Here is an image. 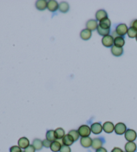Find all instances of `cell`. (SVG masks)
Segmentation results:
<instances>
[{
  "label": "cell",
  "instance_id": "obj_20",
  "mask_svg": "<svg viewBox=\"0 0 137 152\" xmlns=\"http://www.w3.org/2000/svg\"><path fill=\"white\" fill-rule=\"evenodd\" d=\"M123 48H120V47L113 46L111 48L112 54L116 57H119L120 56H122L123 54Z\"/></svg>",
  "mask_w": 137,
  "mask_h": 152
},
{
  "label": "cell",
  "instance_id": "obj_12",
  "mask_svg": "<svg viewBox=\"0 0 137 152\" xmlns=\"http://www.w3.org/2000/svg\"><path fill=\"white\" fill-rule=\"evenodd\" d=\"M80 36V38L82 39L83 40L87 41L90 40V38L92 37V32L90 30H88L87 28L84 29V30L81 31Z\"/></svg>",
  "mask_w": 137,
  "mask_h": 152
},
{
  "label": "cell",
  "instance_id": "obj_19",
  "mask_svg": "<svg viewBox=\"0 0 137 152\" xmlns=\"http://www.w3.org/2000/svg\"><path fill=\"white\" fill-rule=\"evenodd\" d=\"M125 44V39L122 36H117L114 38V46L122 48Z\"/></svg>",
  "mask_w": 137,
  "mask_h": 152
},
{
  "label": "cell",
  "instance_id": "obj_27",
  "mask_svg": "<svg viewBox=\"0 0 137 152\" xmlns=\"http://www.w3.org/2000/svg\"><path fill=\"white\" fill-rule=\"evenodd\" d=\"M97 32L99 34V35L104 36H106L109 35V34L110 32V29H109V30H106V29H102L101 27H98L97 28Z\"/></svg>",
  "mask_w": 137,
  "mask_h": 152
},
{
  "label": "cell",
  "instance_id": "obj_30",
  "mask_svg": "<svg viewBox=\"0 0 137 152\" xmlns=\"http://www.w3.org/2000/svg\"><path fill=\"white\" fill-rule=\"evenodd\" d=\"M60 152H71V149L70 146L66 145H62V148L60 149Z\"/></svg>",
  "mask_w": 137,
  "mask_h": 152
},
{
  "label": "cell",
  "instance_id": "obj_15",
  "mask_svg": "<svg viewBox=\"0 0 137 152\" xmlns=\"http://www.w3.org/2000/svg\"><path fill=\"white\" fill-rule=\"evenodd\" d=\"M62 143L64 145H66V146H70L72 145L73 143L74 142V139L72 138V136L69 134L65 135L64 137L62 138Z\"/></svg>",
  "mask_w": 137,
  "mask_h": 152
},
{
  "label": "cell",
  "instance_id": "obj_11",
  "mask_svg": "<svg viewBox=\"0 0 137 152\" xmlns=\"http://www.w3.org/2000/svg\"><path fill=\"white\" fill-rule=\"evenodd\" d=\"M95 16H96V20L101 22V21L103 20L104 19H106V18H108V14H107V12L105 11V10H99L96 12Z\"/></svg>",
  "mask_w": 137,
  "mask_h": 152
},
{
  "label": "cell",
  "instance_id": "obj_14",
  "mask_svg": "<svg viewBox=\"0 0 137 152\" xmlns=\"http://www.w3.org/2000/svg\"><path fill=\"white\" fill-rule=\"evenodd\" d=\"M47 6H48V1L46 0H38L36 2V8L40 11L47 9Z\"/></svg>",
  "mask_w": 137,
  "mask_h": 152
},
{
  "label": "cell",
  "instance_id": "obj_16",
  "mask_svg": "<svg viewBox=\"0 0 137 152\" xmlns=\"http://www.w3.org/2000/svg\"><path fill=\"white\" fill-rule=\"evenodd\" d=\"M98 26L102 29L109 30V29L110 28V26H111V22H110L109 18H106V19H104L103 20L99 22Z\"/></svg>",
  "mask_w": 137,
  "mask_h": 152
},
{
  "label": "cell",
  "instance_id": "obj_8",
  "mask_svg": "<svg viewBox=\"0 0 137 152\" xmlns=\"http://www.w3.org/2000/svg\"><path fill=\"white\" fill-rule=\"evenodd\" d=\"M103 130L105 133H111L114 131V125L110 121H106L102 125Z\"/></svg>",
  "mask_w": 137,
  "mask_h": 152
},
{
  "label": "cell",
  "instance_id": "obj_2",
  "mask_svg": "<svg viewBox=\"0 0 137 152\" xmlns=\"http://www.w3.org/2000/svg\"><path fill=\"white\" fill-rule=\"evenodd\" d=\"M125 137L126 140L129 142H134V141H135L137 137L136 132L133 129H128L126 130L125 133Z\"/></svg>",
  "mask_w": 137,
  "mask_h": 152
},
{
  "label": "cell",
  "instance_id": "obj_4",
  "mask_svg": "<svg viewBox=\"0 0 137 152\" xmlns=\"http://www.w3.org/2000/svg\"><path fill=\"white\" fill-rule=\"evenodd\" d=\"M128 27L125 23H120L116 28V33L119 36H124L127 34Z\"/></svg>",
  "mask_w": 137,
  "mask_h": 152
},
{
  "label": "cell",
  "instance_id": "obj_36",
  "mask_svg": "<svg viewBox=\"0 0 137 152\" xmlns=\"http://www.w3.org/2000/svg\"><path fill=\"white\" fill-rule=\"evenodd\" d=\"M136 41H137V35H136Z\"/></svg>",
  "mask_w": 137,
  "mask_h": 152
},
{
  "label": "cell",
  "instance_id": "obj_23",
  "mask_svg": "<svg viewBox=\"0 0 137 152\" xmlns=\"http://www.w3.org/2000/svg\"><path fill=\"white\" fill-rule=\"evenodd\" d=\"M54 132H55V135H56V140H61V139L62 140V138L65 136L64 130L61 127L57 128Z\"/></svg>",
  "mask_w": 137,
  "mask_h": 152
},
{
  "label": "cell",
  "instance_id": "obj_13",
  "mask_svg": "<svg viewBox=\"0 0 137 152\" xmlns=\"http://www.w3.org/2000/svg\"><path fill=\"white\" fill-rule=\"evenodd\" d=\"M29 145H30V141H29L27 137H21L20 140H18V146H19L21 149H25L27 148Z\"/></svg>",
  "mask_w": 137,
  "mask_h": 152
},
{
  "label": "cell",
  "instance_id": "obj_28",
  "mask_svg": "<svg viewBox=\"0 0 137 152\" xmlns=\"http://www.w3.org/2000/svg\"><path fill=\"white\" fill-rule=\"evenodd\" d=\"M68 134L72 136L74 141H77L79 139V137H80V135H79V133L78 132V130H71L70 131L69 133H68Z\"/></svg>",
  "mask_w": 137,
  "mask_h": 152
},
{
  "label": "cell",
  "instance_id": "obj_7",
  "mask_svg": "<svg viewBox=\"0 0 137 152\" xmlns=\"http://www.w3.org/2000/svg\"><path fill=\"white\" fill-rule=\"evenodd\" d=\"M86 28L88 30L92 31H94L97 30L98 27V24L97 21L95 20H89L88 22H86Z\"/></svg>",
  "mask_w": 137,
  "mask_h": 152
},
{
  "label": "cell",
  "instance_id": "obj_10",
  "mask_svg": "<svg viewBox=\"0 0 137 152\" xmlns=\"http://www.w3.org/2000/svg\"><path fill=\"white\" fill-rule=\"evenodd\" d=\"M59 4L55 0H50V1H48V6H47V8L52 12H56L57 10H58Z\"/></svg>",
  "mask_w": 137,
  "mask_h": 152
},
{
  "label": "cell",
  "instance_id": "obj_34",
  "mask_svg": "<svg viewBox=\"0 0 137 152\" xmlns=\"http://www.w3.org/2000/svg\"><path fill=\"white\" fill-rule=\"evenodd\" d=\"M111 152H125L122 151V149H121L119 148H114L112 149Z\"/></svg>",
  "mask_w": 137,
  "mask_h": 152
},
{
  "label": "cell",
  "instance_id": "obj_33",
  "mask_svg": "<svg viewBox=\"0 0 137 152\" xmlns=\"http://www.w3.org/2000/svg\"><path fill=\"white\" fill-rule=\"evenodd\" d=\"M131 27H133V28L135 29V30H137V19L134 20L131 23Z\"/></svg>",
  "mask_w": 137,
  "mask_h": 152
},
{
  "label": "cell",
  "instance_id": "obj_5",
  "mask_svg": "<svg viewBox=\"0 0 137 152\" xmlns=\"http://www.w3.org/2000/svg\"><path fill=\"white\" fill-rule=\"evenodd\" d=\"M126 126L123 123H118L114 126V132L117 135H123L126 132Z\"/></svg>",
  "mask_w": 137,
  "mask_h": 152
},
{
  "label": "cell",
  "instance_id": "obj_25",
  "mask_svg": "<svg viewBox=\"0 0 137 152\" xmlns=\"http://www.w3.org/2000/svg\"><path fill=\"white\" fill-rule=\"evenodd\" d=\"M32 145L36 149V150H40L43 147V143H42V141L39 139H35L33 141Z\"/></svg>",
  "mask_w": 137,
  "mask_h": 152
},
{
  "label": "cell",
  "instance_id": "obj_31",
  "mask_svg": "<svg viewBox=\"0 0 137 152\" xmlns=\"http://www.w3.org/2000/svg\"><path fill=\"white\" fill-rule=\"evenodd\" d=\"M42 143H43V146L44 147H45V148H50V145H51L52 142H51V141H50L49 140H46H46H44L42 141Z\"/></svg>",
  "mask_w": 137,
  "mask_h": 152
},
{
  "label": "cell",
  "instance_id": "obj_32",
  "mask_svg": "<svg viewBox=\"0 0 137 152\" xmlns=\"http://www.w3.org/2000/svg\"><path fill=\"white\" fill-rule=\"evenodd\" d=\"M36 149L32 145H30L27 148L24 149V152H35Z\"/></svg>",
  "mask_w": 137,
  "mask_h": 152
},
{
  "label": "cell",
  "instance_id": "obj_18",
  "mask_svg": "<svg viewBox=\"0 0 137 152\" xmlns=\"http://www.w3.org/2000/svg\"><path fill=\"white\" fill-rule=\"evenodd\" d=\"M103 145V141L101 138H94L93 140V144H92V148L94 149H98L102 148Z\"/></svg>",
  "mask_w": 137,
  "mask_h": 152
},
{
  "label": "cell",
  "instance_id": "obj_29",
  "mask_svg": "<svg viewBox=\"0 0 137 152\" xmlns=\"http://www.w3.org/2000/svg\"><path fill=\"white\" fill-rule=\"evenodd\" d=\"M9 152H22V150L19 146L14 145L10 148Z\"/></svg>",
  "mask_w": 137,
  "mask_h": 152
},
{
  "label": "cell",
  "instance_id": "obj_1",
  "mask_svg": "<svg viewBox=\"0 0 137 152\" xmlns=\"http://www.w3.org/2000/svg\"><path fill=\"white\" fill-rule=\"evenodd\" d=\"M78 132L79 133L80 136L82 137H89L91 133V129L88 125H82L78 128Z\"/></svg>",
  "mask_w": 137,
  "mask_h": 152
},
{
  "label": "cell",
  "instance_id": "obj_35",
  "mask_svg": "<svg viewBox=\"0 0 137 152\" xmlns=\"http://www.w3.org/2000/svg\"><path fill=\"white\" fill-rule=\"evenodd\" d=\"M96 152H108V151H107L106 148H102H102H99V149H96Z\"/></svg>",
  "mask_w": 137,
  "mask_h": 152
},
{
  "label": "cell",
  "instance_id": "obj_6",
  "mask_svg": "<svg viewBox=\"0 0 137 152\" xmlns=\"http://www.w3.org/2000/svg\"><path fill=\"white\" fill-rule=\"evenodd\" d=\"M90 129L91 132H93L94 134L98 135L102 132L103 127H102V125H101V124H100V123H94V124L91 125Z\"/></svg>",
  "mask_w": 137,
  "mask_h": 152
},
{
  "label": "cell",
  "instance_id": "obj_37",
  "mask_svg": "<svg viewBox=\"0 0 137 152\" xmlns=\"http://www.w3.org/2000/svg\"><path fill=\"white\" fill-rule=\"evenodd\" d=\"M125 152H126V151H125Z\"/></svg>",
  "mask_w": 137,
  "mask_h": 152
},
{
  "label": "cell",
  "instance_id": "obj_24",
  "mask_svg": "<svg viewBox=\"0 0 137 152\" xmlns=\"http://www.w3.org/2000/svg\"><path fill=\"white\" fill-rule=\"evenodd\" d=\"M46 140H49L50 141H51V142L56 140V135H55V132L54 130H48L46 133Z\"/></svg>",
  "mask_w": 137,
  "mask_h": 152
},
{
  "label": "cell",
  "instance_id": "obj_22",
  "mask_svg": "<svg viewBox=\"0 0 137 152\" xmlns=\"http://www.w3.org/2000/svg\"><path fill=\"white\" fill-rule=\"evenodd\" d=\"M70 6L67 2L66 1H62L61 3L59 4L58 10L60 12L62 13H66L69 11Z\"/></svg>",
  "mask_w": 137,
  "mask_h": 152
},
{
  "label": "cell",
  "instance_id": "obj_17",
  "mask_svg": "<svg viewBox=\"0 0 137 152\" xmlns=\"http://www.w3.org/2000/svg\"><path fill=\"white\" fill-rule=\"evenodd\" d=\"M126 152H135L136 150V145L134 142H129L125 144V146Z\"/></svg>",
  "mask_w": 137,
  "mask_h": 152
},
{
  "label": "cell",
  "instance_id": "obj_21",
  "mask_svg": "<svg viewBox=\"0 0 137 152\" xmlns=\"http://www.w3.org/2000/svg\"><path fill=\"white\" fill-rule=\"evenodd\" d=\"M62 148V145L60 142H59L58 141H52L50 145V149L53 151V152H58L60 151V149Z\"/></svg>",
  "mask_w": 137,
  "mask_h": 152
},
{
  "label": "cell",
  "instance_id": "obj_3",
  "mask_svg": "<svg viewBox=\"0 0 137 152\" xmlns=\"http://www.w3.org/2000/svg\"><path fill=\"white\" fill-rule=\"evenodd\" d=\"M102 44L106 48H110L114 46V38L111 35H108L104 36L102 39Z\"/></svg>",
  "mask_w": 137,
  "mask_h": 152
},
{
  "label": "cell",
  "instance_id": "obj_9",
  "mask_svg": "<svg viewBox=\"0 0 137 152\" xmlns=\"http://www.w3.org/2000/svg\"><path fill=\"white\" fill-rule=\"evenodd\" d=\"M80 144L83 148H88L90 147H92L93 144V140L90 137H81L80 139Z\"/></svg>",
  "mask_w": 137,
  "mask_h": 152
},
{
  "label": "cell",
  "instance_id": "obj_26",
  "mask_svg": "<svg viewBox=\"0 0 137 152\" xmlns=\"http://www.w3.org/2000/svg\"><path fill=\"white\" fill-rule=\"evenodd\" d=\"M127 34L128 37L130 38H136V36L137 35V30L130 26V27L128 29Z\"/></svg>",
  "mask_w": 137,
  "mask_h": 152
}]
</instances>
